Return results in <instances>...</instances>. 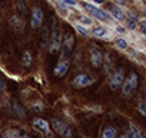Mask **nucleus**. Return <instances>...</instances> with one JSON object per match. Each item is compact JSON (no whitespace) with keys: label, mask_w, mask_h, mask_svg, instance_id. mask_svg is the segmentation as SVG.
<instances>
[{"label":"nucleus","mask_w":146,"mask_h":138,"mask_svg":"<svg viewBox=\"0 0 146 138\" xmlns=\"http://www.w3.org/2000/svg\"><path fill=\"white\" fill-rule=\"evenodd\" d=\"M33 127H35V129L40 131L42 134H46V135L50 137V125H49V122L46 119H43V118H35L33 119Z\"/></svg>","instance_id":"8"},{"label":"nucleus","mask_w":146,"mask_h":138,"mask_svg":"<svg viewBox=\"0 0 146 138\" xmlns=\"http://www.w3.org/2000/svg\"><path fill=\"white\" fill-rule=\"evenodd\" d=\"M83 7H85V10H86L92 17H95V19H98V20H100V22H112V16H110L108 12H105V10L96 7L95 5H92V3H83Z\"/></svg>","instance_id":"1"},{"label":"nucleus","mask_w":146,"mask_h":138,"mask_svg":"<svg viewBox=\"0 0 146 138\" xmlns=\"http://www.w3.org/2000/svg\"><path fill=\"white\" fill-rule=\"evenodd\" d=\"M3 138H29L27 132L23 129H16V128H9L3 131Z\"/></svg>","instance_id":"9"},{"label":"nucleus","mask_w":146,"mask_h":138,"mask_svg":"<svg viewBox=\"0 0 146 138\" xmlns=\"http://www.w3.org/2000/svg\"><path fill=\"white\" fill-rule=\"evenodd\" d=\"M127 17H129V20H133V22H137L139 20V16H137V13L135 10H129L127 12Z\"/></svg>","instance_id":"30"},{"label":"nucleus","mask_w":146,"mask_h":138,"mask_svg":"<svg viewBox=\"0 0 146 138\" xmlns=\"http://www.w3.org/2000/svg\"><path fill=\"white\" fill-rule=\"evenodd\" d=\"M60 43H62V42H59V40H52V39H50V42H49V45H47L49 52H50V53L59 52V50H60Z\"/></svg>","instance_id":"21"},{"label":"nucleus","mask_w":146,"mask_h":138,"mask_svg":"<svg viewBox=\"0 0 146 138\" xmlns=\"http://www.w3.org/2000/svg\"><path fill=\"white\" fill-rule=\"evenodd\" d=\"M32 60H33L32 52H30V50H26V52L23 53V58H22V63H23V66H30V65H32Z\"/></svg>","instance_id":"22"},{"label":"nucleus","mask_w":146,"mask_h":138,"mask_svg":"<svg viewBox=\"0 0 146 138\" xmlns=\"http://www.w3.org/2000/svg\"><path fill=\"white\" fill-rule=\"evenodd\" d=\"M89 60H90V63H92L93 68H100L102 66V62H103V53L98 48H92L90 49Z\"/></svg>","instance_id":"6"},{"label":"nucleus","mask_w":146,"mask_h":138,"mask_svg":"<svg viewBox=\"0 0 146 138\" xmlns=\"http://www.w3.org/2000/svg\"><path fill=\"white\" fill-rule=\"evenodd\" d=\"M92 2L96 5H102V3H105V0H92Z\"/></svg>","instance_id":"37"},{"label":"nucleus","mask_w":146,"mask_h":138,"mask_svg":"<svg viewBox=\"0 0 146 138\" xmlns=\"http://www.w3.org/2000/svg\"><path fill=\"white\" fill-rule=\"evenodd\" d=\"M16 6H17V10L20 12L22 16H25L27 13V9H26V5H25V0H16Z\"/></svg>","instance_id":"23"},{"label":"nucleus","mask_w":146,"mask_h":138,"mask_svg":"<svg viewBox=\"0 0 146 138\" xmlns=\"http://www.w3.org/2000/svg\"><path fill=\"white\" fill-rule=\"evenodd\" d=\"M139 29H140V33L145 35V32H146V22L145 20H140L139 22Z\"/></svg>","instance_id":"33"},{"label":"nucleus","mask_w":146,"mask_h":138,"mask_svg":"<svg viewBox=\"0 0 146 138\" xmlns=\"http://www.w3.org/2000/svg\"><path fill=\"white\" fill-rule=\"evenodd\" d=\"M127 81H129V84L132 85V88H133V89H136V88H137V75H136L135 72H132V74L127 76Z\"/></svg>","instance_id":"25"},{"label":"nucleus","mask_w":146,"mask_h":138,"mask_svg":"<svg viewBox=\"0 0 146 138\" xmlns=\"http://www.w3.org/2000/svg\"><path fill=\"white\" fill-rule=\"evenodd\" d=\"M30 108H32V111H35V112H40V111H43V104H42L40 101H36V102H32V104H30Z\"/></svg>","instance_id":"27"},{"label":"nucleus","mask_w":146,"mask_h":138,"mask_svg":"<svg viewBox=\"0 0 146 138\" xmlns=\"http://www.w3.org/2000/svg\"><path fill=\"white\" fill-rule=\"evenodd\" d=\"M126 27H127L129 30H136L137 25H136V22H133V20H126Z\"/></svg>","instance_id":"31"},{"label":"nucleus","mask_w":146,"mask_h":138,"mask_svg":"<svg viewBox=\"0 0 146 138\" xmlns=\"http://www.w3.org/2000/svg\"><path fill=\"white\" fill-rule=\"evenodd\" d=\"M75 29H76L82 36H89V35H90V33H89V29H86L83 25H78V23H76V25H75Z\"/></svg>","instance_id":"26"},{"label":"nucleus","mask_w":146,"mask_h":138,"mask_svg":"<svg viewBox=\"0 0 146 138\" xmlns=\"http://www.w3.org/2000/svg\"><path fill=\"white\" fill-rule=\"evenodd\" d=\"M115 45H116V48H117V49L125 50V49L127 48V40H126V39H123V38H119V39H116V40H115Z\"/></svg>","instance_id":"24"},{"label":"nucleus","mask_w":146,"mask_h":138,"mask_svg":"<svg viewBox=\"0 0 146 138\" xmlns=\"http://www.w3.org/2000/svg\"><path fill=\"white\" fill-rule=\"evenodd\" d=\"M106 29L103 27V26H96V27H93L92 29V35L95 36V38H105L106 36Z\"/></svg>","instance_id":"20"},{"label":"nucleus","mask_w":146,"mask_h":138,"mask_svg":"<svg viewBox=\"0 0 146 138\" xmlns=\"http://www.w3.org/2000/svg\"><path fill=\"white\" fill-rule=\"evenodd\" d=\"M3 107V104H2V101H0V108H2Z\"/></svg>","instance_id":"39"},{"label":"nucleus","mask_w":146,"mask_h":138,"mask_svg":"<svg viewBox=\"0 0 146 138\" xmlns=\"http://www.w3.org/2000/svg\"><path fill=\"white\" fill-rule=\"evenodd\" d=\"M73 43H75V38H73V35H72V33H66L63 43H60V48L63 49L62 56H60V60H64V59L69 56V53H70L72 49H73Z\"/></svg>","instance_id":"3"},{"label":"nucleus","mask_w":146,"mask_h":138,"mask_svg":"<svg viewBox=\"0 0 146 138\" xmlns=\"http://www.w3.org/2000/svg\"><path fill=\"white\" fill-rule=\"evenodd\" d=\"M116 32H119V33H125L126 29H125L123 26H117V27H116Z\"/></svg>","instance_id":"36"},{"label":"nucleus","mask_w":146,"mask_h":138,"mask_svg":"<svg viewBox=\"0 0 146 138\" xmlns=\"http://www.w3.org/2000/svg\"><path fill=\"white\" fill-rule=\"evenodd\" d=\"M10 25H12L17 32H22V30H23V22H22V19L17 17V16H12V17H10Z\"/></svg>","instance_id":"14"},{"label":"nucleus","mask_w":146,"mask_h":138,"mask_svg":"<svg viewBox=\"0 0 146 138\" xmlns=\"http://www.w3.org/2000/svg\"><path fill=\"white\" fill-rule=\"evenodd\" d=\"M120 138H132V134H130V131H125V132H122Z\"/></svg>","instance_id":"34"},{"label":"nucleus","mask_w":146,"mask_h":138,"mask_svg":"<svg viewBox=\"0 0 146 138\" xmlns=\"http://www.w3.org/2000/svg\"><path fill=\"white\" fill-rule=\"evenodd\" d=\"M103 74H109L110 71V66H112V58H110V53H106V56L103 58Z\"/></svg>","instance_id":"18"},{"label":"nucleus","mask_w":146,"mask_h":138,"mask_svg":"<svg viewBox=\"0 0 146 138\" xmlns=\"http://www.w3.org/2000/svg\"><path fill=\"white\" fill-rule=\"evenodd\" d=\"M67 69H69V60H67V59L60 60V62L54 66V69H53V75H54V76H63V75L67 72Z\"/></svg>","instance_id":"10"},{"label":"nucleus","mask_w":146,"mask_h":138,"mask_svg":"<svg viewBox=\"0 0 146 138\" xmlns=\"http://www.w3.org/2000/svg\"><path fill=\"white\" fill-rule=\"evenodd\" d=\"M63 5L64 6H78V0H63Z\"/></svg>","instance_id":"32"},{"label":"nucleus","mask_w":146,"mask_h":138,"mask_svg":"<svg viewBox=\"0 0 146 138\" xmlns=\"http://www.w3.org/2000/svg\"><path fill=\"white\" fill-rule=\"evenodd\" d=\"M52 40H59L60 42V29H59V25L57 22L53 19V26H52V36H50Z\"/></svg>","instance_id":"15"},{"label":"nucleus","mask_w":146,"mask_h":138,"mask_svg":"<svg viewBox=\"0 0 146 138\" xmlns=\"http://www.w3.org/2000/svg\"><path fill=\"white\" fill-rule=\"evenodd\" d=\"M43 23V12L39 7H35L32 12V19H30V27L32 29H37L40 27Z\"/></svg>","instance_id":"7"},{"label":"nucleus","mask_w":146,"mask_h":138,"mask_svg":"<svg viewBox=\"0 0 146 138\" xmlns=\"http://www.w3.org/2000/svg\"><path fill=\"white\" fill-rule=\"evenodd\" d=\"M50 42V32H49V27L47 26H43V32H42V46L47 48Z\"/></svg>","instance_id":"17"},{"label":"nucleus","mask_w":146,"mask_h":138,"mask_svg":"<svg viewBox=\"0 0 146 138\" xmlns=\"http://www.w3.org/2000/svg\"><path fill=\"white\" fill-rule=\"evenodd\" d=\"M12 105H13V108H12V109H13V114H15V115H17V117H20V118H25V117H26L25 108H23L17 101H13V102H12Z\"/></svg>","instance_id":"12"},{"label":"nucleus","mask_w":146,"mask_h":138,"mask_svg":"<svg viewBox=\"0 0 146 138\" xmlns=\"http://www.w3.org/2000/svg\"><path fill=\"white\" fill-rule=\"evenodd\" d=\"M79 22L83 25V26H90L92 25V19L89 16H80L79 17Z\"/></svg>","instance_id":"29"},{"label":"nucleus","mask_w":146,"mask_h":138,"mask_svg":"<svg viewBox=\"0 0 146 138\" xmlns=\"http://www.w3.org/2000/svg\"><path fill=\"white\" fill-rule=\"evenodd\" d=\"M125 81V75H123V69H116V71L112 74L110 76V81H109V86L112 89H117L122 82Z\"/></svg>","instance_id":"4"},{"label":"nucleus","mask_w":146,"mask_h":138,"mask_svg":"<svg viewBox=\"0 0 146 138\" xmlns=\"http://www.w3.org/2000/svg\"><path fill=\"white\" fill-rule=\"evenodd\" d=\"M6 89V84H5V81H2V79H0V92H2V91H5Z\"/></svg>","instance_id":"35"},{"label":"nucleus","mask_w":146,"mask_h":138,"mask_svg":"<svg viewBox=\"0 0 146 138\" xmlns=\"http://www.w3.org/2000/svg\"><path fill=\"white\" fill-rule=\"evenodd\" d=\"M116 128H113V127H110V125H108L105 129H103V132H102V138H116Z\"/></svg>","instance_id":"16"},{"label":"nucleus","mask_w":146,"mask_h":138,"mask_svg":"<svg viewBox=\"0 0 146 138\" xmlns=\"http://www.w3.org/2000/svg\"><path fill=\"white\" fill-rule=\"evenodd\" d=\"M113 2H116V5H123V2H125V0H113Z\"/></svg>","instance_id":"38"},{"label":"nucleus","mask_w":146,"mask_h":138,"mask_svg":"<svg viewBox=\"0 0 146 138\" xmlns=\"http://www.w3.org/2000/svg\"><path fill=\"white\" fill-rule=\"evenodd\" d=\"M93 82L95 81H93L92 76H89L86 74H80V75H78L75 79H73V86L75 88H85V86L92 85Z\"/></svg>","instance_id":"5"},{"label":"nucleus","mask_w":146,"mask_h":138,"mask_svg":"<svg viewBox=\"0 0 146 138\" xmlns=\"http://www.w3.org/2000/svg\"><path fill=\"white\" fill-rule=\"evenodd\" d=\"M135 89L132 88V85L129 84V81L127 79H125L123 82H122V94H123V96H126V98H129L130 95H132V92H133Z\"/></svg>","instance_id":"13"},{"label":"nucleus","mask_w":146,"mask_h":138,"mask_svg":"<svg viewBox=\"0 0 146 138\" xmlns=\"http://www.w3.org/2000/svg\"><path fill=\"white\" fill-rule=\"evenodd\" d=\"M110 13H112V17H115L116 20H126V13L123 12V9L119 6V5H112L110 6Z\"/></svg>","instance_id":"11"},{"label":"nucleus","mask_w":146,"mask_h":138,"mask_svg":"<svg viewBox=\"0 0 146 138\" xmlns=\"http://www.w3.org/2000/svg\"><path fill=\"white\" fill-rule=\"evenodd\" d=\"M52 125H53L54 131H56L57 134H60L63 138H73V132H72L70 127H69L67 124H64L63 121H60V119H53V121H52Z\"/></svg>","instance_id":"2"},{"label":"nucleus","mask_w":146,"mask_h":138,"mask_svg":"<svg viewBox=\"0 0 146 138\" xmlns=\"http://www.w3.org/2000/svg\"><path fill=\"white\" fill-rule=\"evenodd\" d=\"M129 131L132 134V138H143V134L140 132V129L133 122H129Z\"/></svg>","instance_id":"19"},{"label":"nucleus","mask_w":146,"mask_h":138,"mask_svg":"<svg viewBox=\"0 0 146 138\" xmlns=\"http://www.w3.org/2000/svg\"><path fill=\"white\" fill-rule=\"evenodd\" d=\"M137 111H139L142 115H146V104H145V101H143L142 98L137 101Z\"/></svg>","instance_id":"28"}]
</instances>
